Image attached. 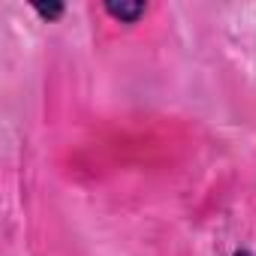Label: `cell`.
<instances>
[{"instance_id":"6da1fadb","label":"cell","mask_w":256,"mask_h":256,"mask_svg":"<svg viewBox=\"0 0 256 256\" xmlns=\"http://www.w3.org/2000/svg\"><path fill=\"white\" fill-rule=\"evenodd\" d=\"M106 16L120 22V24H139L148 16V4L139 0H120V4H106Z\"/></svg>"},{"instance_id":"7a4b0ae2","label":"cell","mask_w":256,"mask_h":256,"mask_svg":"<svg viewBox=\"0 0 256 256\" xmlns=\"http://www.w3.org/2000/svg\"><path fill=\"white\" fill-rule=\"evenodd\" d=\"M34 12L40 16V18H46V22H58L60 16H64V6L60 4H34Z\"/></svg>"},{"instance_id":"3957f363","label":"cell","mask_w":256,"mask_h":256,"mask_svg":"<svg viewBox=\"0 0 256 256\" xmlns=\"http://www.w3.org/2000/svg\"><path fill=\"white\" fill-rule=\"evenodd\" d=\"M235 256H253L250 250H235Z\"/></svg>"}]
</instances>
